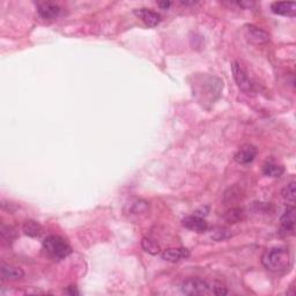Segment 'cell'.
I'll return each mask as SVG.
<instances>
[{
	"label": "cell",
	"mask_w": 296,
	"mask_h": 296,
	"mask_svg": "<svg viewBox=\"0 0 296 296\" xmlns=\"http://www.w3.org/2000/svg\"><path fill=\"white\" fill-rule=\"evenodd\" d=\"M182 291L185 295H226L227 288L219 282H208L200 278H190L183 281Z\"/></svg>",
	"instance_id": "1"
},
{
	"label": "cell",
	"mask_w": 296,
	"mask_h": 296,
	"mask_svg": "<svg viewBox=\"0 0 296 296\" xmlns=\"http://www.w3.org/2000/svg\"><path fill=\"white\" fill-rule=\"evenodd\" d=\"M262 263L268 271L284 272L290 265V255L286 248H272L264 252Z\"/></svg>",
	"instance_id": "2"
},
{
	"label": "cell",
	"mask_w": 296,
	"mask_h": 296,
	"mask_svg": "<svg viewBox=\"0 0 296 296\" xmlns=\"http://www.w3.org/2000/svg\"><path fill=\"white\" fill-rule=\"evenodd\" d=\"M43 248L46 254H49L55 259L66 258L68 255L72 254L71 245L63 237L57 236V235L47 236L43 241Z\"/></svg>",
	"instance_id": "3"
},
{
	"label": "cell",
	"mask_w": 296,
	"mask_h": 296,
	"mask_svg": "<svg viewBox=\"0 0 296 296\" xmlns=\"http://www.w3.org/2000/svg\"><path fill=\"white\" fill-rule=\"evenodd\" d=\"M232 69L234 74V79L235 81H236L239 89L243 90L246 94L255 93V90H256L255 82L251 80L249 74L246 73V71L243 68L242 65L239 63H233Z\"/></svg>",
	"instance_id": "4"
},
{
	"label": "cell",
	"mask_w": 296,
	"mask_h": 296,
	"mask_svg": "<svg viewBox=\"0 0 296 296\" xmlns=\"http://www.w3.org/2000/svg\"><path fill=\"white\" fill-rule=\"evenodd\" d=\"M244 28L245 37L249 42L254 43V44H263V43L268 42L269 36L265 30L256 27L254 24H248Z\"/></svg>",
	"instance_id": "5"
},
{
	"label": "cell",
	"mask_w": 296,
	"mask_h": 296,
	"mask_svg": "<svg viewBox=\"0 0 296 296\" xmlns=\"http://www.w3.org/2000/svg\"><path fill=\"white\" fill-rule=\"evenodd\" d=\"M38 15L44 20H56L62 14V7L55 3H42L37 7Z\"/></svg>",
	"instance_id": "6"
},
{
	"label": "cell",
	"mask_w": 296,
	"mask_h": 296,
	"mask_svg": "<svg viewBox=\"0 0 296 296\" xmlns=\"http://www.w3.org/2000/svg\"><path fill=\"white\" fill-rule=\"evenodd\" d=\"M133 13L148 27H156L161 22V15L159 13L148 8H138Z\"/></svg>",
	"instance_id": "7"
},
{
	"label": "cell",
	"mask_w": 296,
	"mask_h": 296,
	"mask_svg": "<svg viewBox=\"0 0 296 296\" xmlns=\"http://www.w3.org/2000/svg\"><path fill=\"white\" fill-rule=\"evenodd\" d=\"M256 156L257 148L252 145H244L236 152L234 159L238 164H249L256 159Z\"/></svg>",
	"instance_id": "8"
},
{
	"label": "cell",
	"mask_w": 296,
	"mask_h": 296,
	"mask_svg": "<svg viewBox=\"0 0 296 296\" xmlns=\"http://www.w3.org/2000/svg\"><path fill=\"white\" fill-rule=\"evenodd\" d=\"M183 226L189 230H192L195 233H204L207 230V222L203 219L202 216L198 215H190L183 219Z\"/></svg>",
	"instance_id": "9"
},
{
	"label": "cell",
	"mask_w": 296,
	"mask_h": 296,
	"mask_svg": "<svg viewBox=\"0 0 296 296\" xmlns=\"http://www.w3.org/2000/svg\"><path fill=\"white\" fill-rule=\"evenodd\" d=\"M189 257L190 251L185 248H172V249H167L162 252V258L170 263H177Z\"/></svg>",
	"instance_id": "10"
},
{
	"label": "cell",
	"mask_w": 296,
	"mask_h": 296,
	"mask_svg": "<svg viewBox=\"0 0 296 296\" xmlns=\"http://www.w3.org/2000/svg\"><path fill=\"white\" fill-rule=\"evenodd\" d=\"M0 274H2L3 281L19 280L21 278H23L24 272L22 271V268L3 263L2 267H0Z\"/></svg>",
	"instance_id": "11"
},
{
	"label": "cell",
	"mask_w": 296,
	"mask_h": 296,
	"mask_svg": "<svg viewBox=\"0 0 296 296\" xmlns=\"http://www.w3.org/2000/svg\"><path fill=\"white\" fill-rule=\"evenodd\" d=\"M271 10L274 14L282 15V16H295L296 14V4L293 2L285 3H273L271 5Z\"/></svg>",
	"instance_id": "12"
},
{
	"label": "cell",
	"mask_w": 296,
	"mask_h": 296,
	"mask_svg": "<svg viewBox=\"0 0 296 296\" xmlns=\"http://www.w3.org/2000/svg\"><path fill=\"white\" fill-rule=\"evenodd\" d=\"M281 229L285 233H293L295 229V208L291 205L286 208L280 219Z\"/></svg>",
	"instance_id": "13"
},
{
	"label": "cell",
	"mask_w": 296,
	"mask_h": 296,
	"mask_svg": "<svg viewBox=\"0 0 296 296\" xmlns=\"http://www.w3.org/2000/svg\"><path fill=\"white\" fill-rule=\"evenodd\" d=\"M23 232L30 237H40L43 233L42 226L34 220H28L23 224Z\"/></svg>",
	"instance_id": "14"
},
{
	"label": "cell",
	"mask_w": 296,
	"mask_h": 296,
	"mask_svg": "<svg viewBox=\"0 0 296 296\" xmlns=\"http://www.w3.org/2000/svg\"><path fill=\"white\" fill-rule=\"evenodd\" d=\"M263 172L265 176H268V177H280L282 174L285 172V168L280 164H277L273 162H266L263 167Z\"/></svg>",
	"instance_id": "15"
},
{
	"label": "cell",
	"mask_w": 296,
	"mask_h": 296,
	"mask_svg": "<svg viewBox=\"0 0 296 296\" xmlns=\"http://www.w3.org/2000/svg\"><path fill=\"white\" fill-rule=\"evenodd\" d=\"M142 249L151 255H158L160 252V246L156 242H154L153 239L145 237L141 242Z\"/></svg>",
	"instance_id": "16"
},
{
	"label": "cell",
	"mask_w": 296,
	"mask_h": 296,
	"mask_svg": "<svg viewBox=\"0 0 296 296\" xmlns=\"http://www.w3.org/2000/svg\"><path fill=\"white\" fill-rule=\"evenodd\" d=\"M281 193L285 200H287L290 205H294L295 204V182H291L288 185L285 186Z\"/></svg>",
	"instance_id": "17"
},
{
	"label": "cell",
	"mask_w": 296,
	"mask_h": 296,
	"mask_svg": "<svg viewBox=\"0 0 296 296\" xmlns=\"http://www.w3.org/2000/svg\"><path fill=\"white\" fill-rule=\"evenodd\" d=\"M236 4L238 6L244 7V8H251L255 6V3H252V2H237Z\"/></svg>",
	"instance_id": "18"
},
{
	"label": "cell",
	"mask_w": 296,
	"mask_h": 296,
	"mask_svg": "<svg viewBox=\"0 0 296 296\" xmlns=\"http://www.w3.org/2000/svg\"><path fill=\"white\" fill-rule=\"evenodd\" d=\"M158 5L161 8H163V10H168V8L171 6V3L170 2H162V3H158Z\"/></svg>",
	"instance_id": "19"
},
{
	"label": "cell",
	"mask_w": 296,
	"mask_h": 296,
	"mask_svg": "<svg viewBox=\"0 0 296 296\" xmlns=\"http://www.w3.org/2000/svg\"><path fill=\"white\" fill-rule=\"evenodd\" d=\"M67 293H69V294H71V295H74V294H79V291L77 290L76 287L71 286V287H68V289H67Z\"/></svg>",
	"instance_id": "20"
}]
</instances>
